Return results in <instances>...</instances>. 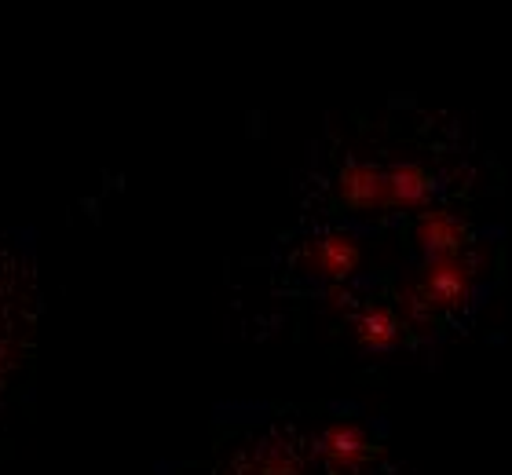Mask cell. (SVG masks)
<instances>
[{"instance_id":"3","label":"cell","mask_w":512,"mask_h":475,"mask_svg":"<svg viewBox=\"0 0 512 475\" xmlns=\"http://www.w3.org/2000/svg\"><path fill=\"white\" fill-rule=\"evenodd\" d=\"M417 242L428 256H443V253H461L469 245V223L458 220L454 212H425L417 220Z\"/></svg>"},{"instance_id":"6","label":"cell","mask_w":512,"mask_h":475,"mask_svg":"<svg viewBox=\"0 0 512 475\" xmlns=\"http://www.w3.org/2000/svg\"><path fill=\"white\" fill-rule=\"evenodd\" d=\"M359 340H363L366 348H392L395 340H399V322H395L392 311H384V307H374V311H366L363 318H359Z\"/></svg>"},{"instance_id":"7","label":"cell","mask_w":512,"mask_h":475,"mask_svg":"<svg viewBox=\"0 0 512 475\" xmlns=\"http://www.w3.org/2000/svg\"><path fill=\"white\" fill-rule=\"evenodd\" d=\"M4 296H0V300H4ZM15 307H22V304H15ZM15 307H4V311H0V388H4L8 373L15 370V362H19V348H15V344H19L22 329L11 322V311H15Z\"/></svg>"},{"instance_id":"5","label":"cell","mask_w":512,"mask_h":475,"mask_svg":"<svg viewBox=\"0 0 512 475\" xmlns=\"http://www.w3.org/2000/svg\"><path fill=\"white\" fill-rule=\"evenodd\" d=\"M388 183H392V209H421L432 198V172L414 165V161L392 165Z\"/></svg>"},{"instance_id":"4","label":"cell","mask_w":512,"mask_h":475,"mask_svg":"<svg viewBox=\"0 0 512 475\" xmlns=\"http://www.w3.org/2000/svg\"><path fill=\"white\" fill-rule=\"evenodd\" d=\"M308 264L315 275H326V278H348L359 267V245L348 238V234H326V238H319L315 242V249H311Z\"/></svg>"},{"instance_id":"2","label":"cell","mask_w":512,"mask_h":475,"mask_svg":"<svg viewBox=\"0 0 512 475\" xmlns=\"http://www.w3.org/2000/svg\"><path fill=\"white\" fill-rule=\"evenodd\" d=\"M341 201L355 212H377V209H392V183H388V172L374 169V165H348L341 172Z\"/></svg>"},{"instance_id":"1","label":"cell","mask_w":512,"mask_h":475,"mask_svg":"<svg viewBox=\"0 0 512 475\" xmlns=\"http://www.w3.org/2000/svg\"><path fill=\"white\" fill-rule=\"evenodd\" d=\"M417 289L425 296L428 311H450L472 293V267L461 253L428 256L425 271L417 278Z\"/></svg>"}]
</instances>
